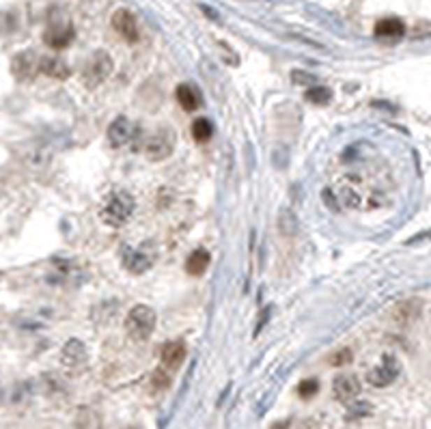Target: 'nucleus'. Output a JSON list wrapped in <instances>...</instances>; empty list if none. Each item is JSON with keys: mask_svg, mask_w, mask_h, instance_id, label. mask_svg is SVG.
<instances>
[{"mask_svg": "<svg viewBox=\"0 0 431 429\" xmlns=\"http://www.w3.org/2000/svg\"><path fill=\"white\" fill-rule=\"evenodd\" d=\"M192 136H194L196 143H207V140L214 136V125H212V121L205 119V117L196 119V121L192 123Z\"/></svg>", "mask_w": 431, "mask_h": 429, "instance_id": "18", "label": "nucleus"}, {"mask_svg": "<svg viewBox=\"0 0 431 429\" xmlns=\"http://www.w3.org/2000/svg\"><path fill=\"white\" fill-rule=\"evenodd\" d=\"M156 321L158 315L154 309L147 305H136L134 309H130L128 317H125V333L134 341H145L156 330Z\"/></svg>", "mask_w": 431, "mask_h": 429, "instance_id": "1", "label": "nucleus"}, {"mask_svg": "<svg viewBox=\"0 0 431 429\" xmlns=\"http://www.w3.org/2000/svg\"><path fill=\"white\" fill-rule=\"evenodd\" d=\"M317 391H319V382L315 380V377H309V380H302L300 386H298V395H300L302 399H311V397H315Z\"/></svg>", "mask_w": 431, "mask_h": 429, "instance_id": "20", "label": "nucleus"}, {"mask_svg": "<svg viewBox=\"0 0 431 429\" xmlns=\"http://www.w3.org/2000/svg\"><path fill=\"white\" fill-rule=\"evenodd\" d=\"M11 71L17 80H33L39 71V59L35 57V52H22L13 59Z\"/></svg>", "mask_w": 431, "mask_h": 429, "instance_id": "10", "label": "nucleus"}, {"mask_svg": "<svg viewBox=\"0 0 431 429\" xmlns=\"http://www.w3.org/2000/svg\"><path fill=\"white\" fill-rule=\"evenodd\" d=\"M397 375H399V363L395 356L386 354L382 358V363H379L377 367H373L367 375V380L371 386H377V388H384L388 384H393L397 380Z\"/></svg>", "mask_w": 431, "mask_h": 429, "instance_id": "5", "label": "nucleus"}, {"mask_svg": "<svg viewBox=\"0 0 431 429\" xmlns=\"http://www.w3.org/2000/svg\"><path fill=\"white\" fill-rule=\"evenodd\" d=\"M347 363H351V349H347V347L335 351V354L330 356V365L333 367H341V365H347Z\"/></svg>", "mask_w": 431, "mask_h": 429, "instance_id": "22", "label": "nucleus"}, {"mask_svg": "<svg viewBox=\"0 0 431 429\" xmlns=\"http://www.w3.org/2000/svg\"><path fill=\"white\" fill-rule=\"evenodd\" d=\"M112 71V59L108 52L104 50H97L89 57V61L85 63V69H82V82L89 87V89H95L104 82Z\"/></svg>", "mask_w": 431, "mask_h": 429, "instance_id": "3", "label": "nucleus"}, {"mask_svg": "<svg viewBox=\"0 0 431 429\" xmlns=\"http://www.w3.org/2000/svg\"><path fill=\"white\" fill-rule=\"evenodd\" d=\"M405 33V24L399 17H384L375 24V37L384 41H397Z\"/></svg>", "mask_w": 431, "mask_h": 429, "instance_id": "12", "label": "nucleus"}, {"mask_svg": "<svg viewBox=\"0 0 431 429\" xmlns=\"http://www.w3.org/2000/svg\"><path fill=\"white\" fill-rule=\"evenodd\" d=\"M177 145V136L170 128H160L158 132H154L149 136V140L145 143V156L151 162H162L166 158L173 156Z\"/></svg>", "mask_w": 431, "mask_h": 429, "instance_id": "4", "label": "nucleus"}, {"mask_svg": "<svg viewBox=\"0 0 431 429\" xmlns=\"http://www.w3.org/2000/svg\"><path fill=\"white\" fill-rule=\"evenodd\" d=\"M162 367L166 371H175V369H180L184 358H186V343L184 341H170L162 347Z\"/></svg>", "mask_w": 431, "mask_h": 429, "instance_id": "11", "label": "nucleus"}, {"mask_svg": "<svg viewBox=\"0 0 431 429\" xmlns=\"http://www.w3.org/2000/svg\"><path fill=\"white\" fill-rule=\"evenodd\" d=\"M210 261H212L210 252L198 248V250H194L192 255L188 257V261H186V272H188L190 276H200L203 272L210 268Z\"/></svg>", "mask_w": 431, "mask_h": 429, "instance_id": "17", "label": "nucleus"}, {"mask_svg": "<svg viewBox=\"0 0 431 429\" xmlns=\"http://www.w3.org/2000/svg\"><path fill=\"white\" fill-rule=\"evenodd\" d=\"M112 29L128 41V43H134L138 39V24H136V17L128 11V9H119L115 11L112 15Z\"/></svg>", "mask_w": 431, "mask_h": 429, "instance_id": "9", "label": "nucleus"}, {"mask_svg": "<svg viewBox=\"0 0 431 429\" xmlns=\"http://www.w3.org/2000/svg\"><path fill=\"white\" fill-rule=\"evenodd\" d=\"M39 71L50 75V78H54V80H67L69 73H71L67 63L61 61L59 57H43V59H39Z\"/></svg>", "mask_w": 431, "mask_h": 429, "instance_id": "14", "label": "nucleus"}, {"mask_svg": "<svg viewBox=\"0 0 431 429\" xmlns=\"http://www.w3.org/2000/svg\"><path fill=\"white\" fill-rule=\"evenodd\" d=\"M132 212H134V198L130 196V192L119 190L108 196L104 210H101V218L110 226H121L130 220Z\"/></svg>", "mask_w": 431, "mask_h": 429, "instance_id": "2", "label": "nucleus"}, {"mask_svg": "<svg viewBox=\"0 0 431 429\" xmlns=\"http://www.w3.org/2000/svg\"><path fill=\"white\" fill-rule=\"evenodd\" d=\"M151 384H154L156 388H166V386L170 384V375H168V371H166L164 367H160V369L154 373V377H151Z\"/></svg>", "mask_w": 431, "mask_h": 429, "instance_id": "21", "label": "nucleus"}, {"mask_svg": "<svg viewBox=\"0 0 431 429\" xmlns=\"http://www.w3.org/2000/svg\"><path fill=\"white\" fill-rule=\"evenodd\" d=\"M175 97H177V102H180V106H182L184 110H188V112L198 110L200 104H203V97H200L198 89H196L194 85H190V82H184V85L177 87Z\"/></svg>", "mask_w": 431, "mask_h": 429, "instance_id": "13", "label": "nucleus"}, {"mask_svg": "<svg viewBox=\"0 0 431 429\" xmlns=\"http://www.w3.org/2000/svg\"><path fill=\"white\" fill-rule=\"evenodd\" d=\"M130 429H134V427H130ZM136 429H138V427H136Z\"/></svg>", "mask_w": 431, "mask_h": 429, "instance_id": "26", "label": "nucleus"}, {"mask_svg": "<svg viewBox=\"0 0 431 429\" xmlns=\"http://www.w3.org/2000/svg\"><path fill=\"white\" fill-rule=\"evenodd\" d=\"M61 356H63V363H65L67 367H78V365H82V363L87 361V347H85L82 341L71 339V341L65 343Z\"/></svg>", "mask_w": 431, "mask_h": 429, "instance_id": "15", "label": "nucleus"}, {"mask_svg": "<svg viewBox=\"0 0 431 429\" xmlns=\"http://www.w3.org/2000/svg\"><path fill=\"white\" fill-rule=\"evenodd\" d=\"M121 257H123V266L128 268L130 272H136V274L145 272L151 266L149 257H145L143 252H136V250H132L128 246H123V255Z\"/></svg>", "mask_w": 431, "mask_h": 429, "instance_id": "16", "label": "nucleus"}, {"mask_svg": "<svg viewBox=\"0 0 431 429\" xmlns=\"http://www.w3.org/2000/svg\"><path fill=\"white\" fill-rule=\"evenodd\" d=\"M268 315H270V309H265V311L261 313V317H259V328H257V330H255V335H259V333H261V328L265 326V319H268Z\"/></svg>", "mask_w": 431, "mask_h": 429, "instance_id": "24", "label": "nucleus"}, {"mask_svg": "<svg viewBox=\"0 0 431 429\" xmlns=\"http://www.w3.org/2000/svg\"><path fill=\"white\" fill-rule=\"evenodd\" d=\"M272 429H289V421H281V423H276V425H272Z\"/></svg>", "mask_w": 431, "mask_h": 429, "instance_id": "25", "label": "nucleus"}, {"mask_svg": "<svg viewBox=\"0 0 431 429\" xmlns=\"http://www.w3.org/2000/svg\"><path fill=\"white\" fill-rule=\"evenodd\" d=\"M333 393L337 401L349 403L360 395V380L353 373H341L333 382Z\"/></svg>", "mask_w": 431, "mask_h": 429, "instance_id": "6", "label": "nucleus"}, {"mask_svg": "<svg viewBox=\"0 0 431 429\" xmlns=\"http://www.w3.org/2000/svg\"><path fill=\"white\" fill-rule=\"evenodd\" d=\"M298 429H319V423L315 419H307V421H302L298 425Z\"/></svg>", "mask_w": 431, "mask_h": 429, "instance_id": "23", "label": "nucleus"}, {"mask_svg": "<svg viewBox=\"0 0 431 429\" xmlns=\"http://www.w3.org/2000/svg\"><path fill=\"white\" fill-rule=\"evenodd\" d=\"M304 97H307V102H311V104L326 106V104H330V99H333V91H330V89H326V87H311Z\"/></svg>", "mask_w": 431, "mask_h": 429, "instance_id": "19", "label": "nucleus"}, {"mask_svg": "<svg viewBox=\"0 0 431 429\" xmlns=\"http://www.w3.org/2000/svg\"><path fill=\"white\" fill-rule=\"evenodd\" d=\"M73 27L69 22H52L48 27V31L43 33V41L50 45V48H54V50H63L67 48L71 41H73Z\"/></svg>", "mask_w": 431, "mask_h": 429, "instance_id": "8", "label": "nucleus"}, {"mask_svg": "<svg viewBox=\"0 0 431 429\" xmlns=\"http://www.w3.org/2000/svg\"><path fill=\"white\" fill-rule=\"evenodd\" d=\"M134 132H136V125L128 117H117L108 125V143L117 149L125 147L128 143L134 140Z\"/></svg>", "mask_w": 431, "mask_h": 429, "instance_id": "7", "label": "nucleus"}]
</instances>
